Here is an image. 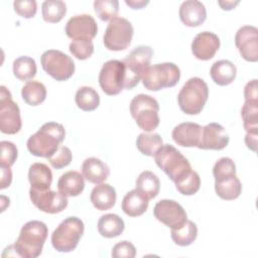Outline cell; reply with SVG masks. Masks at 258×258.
<instances>
[{"mask_svg": "<svg viewBox=\"0 0 258 258\" xmlns=\"http://www.w3.org/2000/svg\"><path fill=\"white\" fill-rule=\"evenodd\" d=\"M64 127L56 122L44 123L27 142L28 151L37 157H50L64 140Z\"/></svg>", "mask_w": 258, "mask_h": 258, "instance_id": "6da1fadb", "label": "cell"}, {"mask_svg": "<svg viewBox=\"0 0 258 258\" xmlns=\"http://www.w3.org/2000/svg\"><path fill=\"white\" fill-rule=\"evenodd\" d=\"M47 234V226L41 221L33 220L24 224L13 244L15 256L22 258L38 257L42 252Z\"/></svg>", "mask_w": 258, "mask_h": 258, "instance_id": "7a4b0ae2", "label": "cell"}, {"mask_svg": "<svg viewBox=\"0 0 258 258\" xmlns=\"http://www.w3.org/2000/svg\"><path fill=\"white\" fill-rule=\"evenodd\" d=\"M209 97L207 83L199 78L188 79L177 95L180 110L187 115H198L204 109Z\"/></svg>", "mask_w": 258, "mask_h": 258, "instance_id": "3957f363", "label": "cell"}, {"mask_svg": "<svg viewBox=\"0 0 258 258\" xmlns=\"http://www.w3.org/2000/svg\"><path fill=\"white\" fill-rule=\"evenodd\" d=\"M156 165L174 182L191 170L189 161L174 146L162 144L154 154Z\"/></svg>", "mask_w": 258, "mask_h": 258, "instance_id": "277c9868", "label": "cell"}, {"mask_svg": "<svg viewBox=\"0 0 258 258\" xmlns=\"http://www.w3.org/2000/svg\"><path fill=\"white\" fill-rule=\"evenodd\" d=\"M180 79V70L173 62H161L149 66L144 71L141 81L145 89L159 91L174 87Z\"/></svg>", "mask_w": 258, "mask_h": 258, "instance_id": "5b68a950", "label": "cell"}, {"mask_svg": "<svg viewBox=\"0 0 258 258\" xmlns=\"http://www.w3.org/2000/svg\"><path fill=\"white\" fill-rule=\"evenodd\" d=\"M159 104L153 97L145 94L136 95L130 103V113L136 124L145 132H151L159 125Z\"/></svg>", "mask_w": 258, "mask_h": 258, "instance_id": "8992f818", "label": "cell"}, {"mask_svg": "<svg viewBox=\"0 0 258 258\" xmlns=\"http://www.w3.org/2000/svg\"><path fill=\"white\" fill-rule=\"evenodd\" d=\"M85 231L84 223L77 217L61 221L51 234V245L58 252H72L79 244Z\"/></svg>", "mask_w": 258, "mask_h": 258, "instance_id": "52a82bcc", "label": "cell"}, {"mask_svg": "<svg viewBox=\"0 0 258 258\" xmlns=\"http://www.w3.org/2000/svg\"><path fill=\"white\" fill-rule=\"evenodd\" d=\"M153 49L148 45H139L129 52L122 60L125 66V90H131L138 85L141 77L150 64Z\"/></svg>", "mask_w": 258, "mask_h": 258, "instance_id": "ba28073f", "label": "cell"}, {"mask_svg": "<svg viewBox=\"0 0 258 258\" xmlns=\"http://www.w3.org/2000/svg\"><path fill=\"white\" fill-rule=\"evenodd\" d=\"M134 29L131 22L123 17H115L112 19L103 36V42L106 48L113 51L126 49L133 37Z\"/></svg>", "mask_w": 258, "mask_h": 258, "instance_id": "9c48e42d", "label": "cell"}, {"mask_svg": "<svg viewBox=\"0 0 258 258\" xmlns=\"http://www.w3.org/2000/svg\"><path fill=\"white\" fill-rule=\"evenodd\" d=\"M43 71L56 81H67L75 73V62L71 56L57 49L45 50L40 56Z\"/></svg>", "mask_w": 258, "mask_h": 258, "instance_id": "30bf717a", "label": "cell"}, {"mask_svg": "<svg viewBox=\"0 0 258 258\" xmlns=\"http://www.w3.org/2000/svg\"><path fill=\"white\" fill-rule=\"evenodd\" d=\"M125 66L123 61L110 59L101 68L99 84L105 94L115 96L125 89Z\"/></svg>", "mask_w": 258, "mask_h": 258, "instance_id": "8fae6325", "label": "cell"}, {"mask_svg": "<svg viewBox=\"0 0 258 258\" xmlns=\"http://www.w3.org/2000/svg\"><path fill=\"white\" fill-rule=\"evenodd\" d=\"M22 126L20 110L12 100L11 93L5 86L0 87V130L4 134H16Z\"/></svg>", "mask_w": 258, "mask_h": 258, "instance_id": "7c38bea8", "label": "cell"}, {"mask_svg": "<svg viewBox=\"0 0 258 258\" xmlns=\"http://www.w3.org/2000/svg\"><path fill=\"white\" fill-rule=\"evenodd\" d=\"M154 217L170 229H178L187 220L184 209L173 200H161L153 208Z\"/></svg>", "mask_w": 258, "mask_h": 258, "instance_id": "4fadbf2b", "label": "cell"}, {"mask_svg": "<svg viewBox=\"0 0 258 258\" xmlns=\"http://www.w3.org/2000/svg\"><path fill=\"white\" fill-rule=\"evenodd\" d=\"M29 197L32 204L40 211L47 214H57L62 212L69 204L68 197L61 192L45 189L37 190L30 188Z\"/></svg>", "mask_w": 258, "mask_h": 258, "instance_id": "5bb4252c", "label": "cell"}, {"mask_svg": "<svg viewBox=\"0 0 258 258\" xmlns=\"http://www.w3.org/2000/svg\"><path fill=\"white\" fill-rule=\"evenodd\" d=\"M66 33L73 40H91L98 32V25L93 16L79 14L71 17L66 24Z\"/></svg>", "mask_w": 258, "mask_h": 258, "instance_id": "9a60e30c", "label": "cell"}, {"mask_svg": "<svg viewBox=\"0 0 258 258\" xmlns=\"http://www.w3.org/2000/svg\"><path fill=\"white\" fill-rule=\"evenodd\" d=\"M235 44L241 56L251 62L258 60V29L253 25L240 27L235 35Z\"/></svg>", "mask_w": 258, "mask_h": 258, "instance_id": "2e32d148", "label": "cell"}, {"mask_svg": "<svg viewBox=\"0 0 258 258\" xmlns=\"http://www.w3.org/2000/svg\"><path fill=\"white\" fill-rule=\"evenodd\" d=\"M229 135L225 128L216 122L207 124L202 128L198 148L204 150H222L229 144Z\"/></svg>", "mask_w": 258, "mask_h": 258, "instance_id": "e0dca14e", "label": "cell"}, {"mask_svg": "<svg viewBox=\"0 0 258 258\" xmlns=\"http://www.w3.org/2000/svg\"><path fill=\"white\" fill-rule=\"evenodd\" d=\"M220 48V38L211 31L198 33L191 42V52L200 60L213 58Z\"/></svg>", "mask_w": 258, "mask_h": 258, "instance_id": "ac0fdd59", "label": "cell"}, {"mask_svg": "<svg viewBox=\"0 0 258 258\" xmlns=\"http://www.w3.org/2000/svg\"><path fill=\"white\" fill-rule=\"evenodd\" d=\"M202 128L198 123L183 122L173 128L171 136L173 141L179 146L197 147L200 142Z\"/></svg>", "mask_w": 258, "mask_h": 258, "instance_id": "d6986e66", "label": "cell"}, {"mask_svg": "<svg viewBox=\"0 0 258 258\" xmlns=\"http://www.w3.org/2000/svg\"><path fill=\"white\" fill-rule=\"evenodd\" d=\"M179 18L188 27H197L203 24L207 18L205 5L198 0H186L179 6Z\"/></svg>", "mask_w": 258, "mask_h": 258, "instance_id": "ffe728a7", "label": "cell"}, {"mask_svg": "<svg viewBox=\"0 0 258 258\" xmlns=\"http://www.w3.org/2000/svg\"><path fill=\"white\" fill-rule=\"evenodd\" d=\"M82 174L89 182L99 184L109 177L110 169L101 159L88 157L82 163Z\"/></svg>", "mask_w": 258, "mask_h": 258, "instance_id": "44dd1931", "label": "cell"}, {"mask_svg": "<svg viewBox=\"0 0 258 258\" xmlns=\"http://www.w3.org/2000/svg\"><path fill=\"white\" fill-rule=\"evenodd\" d=\"M81 172L70 170L60 175L57 180L58 191L66 197H77L85 188V179Z\"/></svg>", "mask_w": 258, "mask_h": 258, "instance_id": "7402d4cb", "label": "cell"}, {"mask_svg": "<svg viewBox=\"0 0 258 258\" xmlns=\"http://www.w3.org/2000/svg\"><path fill=\"white\" fill-rule=\"evenodd\" d=\"M90 200L97 210H110L114 207L117 200L116 190L108 183H99L92 189Z\"/></svg>", "mask_w": 258, "mask_h": 258, "instance_id": "603a6c76", "label": "cell"}, {"mask_svg": "<svg viewBox=\"0 0 258 258\" xmlns=\"http://www.w3.org/2000/svg\"><path fill=\"white\" fill-rule=\"evenodd\" d=\"M28 180L31 185L30 188L37 190L49 189L52 182V172L46 164L35 162L28 169Z\"/></svg>", "mask_w": 258, "mask_h": 258, "instance_id": "cb8c5ba5", "label": "cell"}, {"mask_svg": "<svg viewBox=\"0 0 258 258\" xmlns=\"http://www.w3.org/2000/svg\"><path fill=\"white\" fill-rule=\"evenodd\" d=\"M149 205V200L138 189L128 191L122 201V210L129 217H139L143 215Z\"/></svg>", "mask_w": 258, "mask_h": 258, "instance_id": "d4e9b609", "label": "cell"}, {"mask_svg": "<svg viewBox=\"0 0 258 258\" xmlns=\"http://www.w3.org/2000/svg\"><path fill=\"white\" fill-rule=\"evenodd\" d=\"M210 75L217 85L227 86L234 82L237 75V69L231 60L221 59L212 64Z\"/></svg>", "mask_w": 258, "mask_h": 258, "instance_id": "484cf974", "label": "cell"}, {"mask_svg": "<svg viewBox=\"0 0 258 258\" xmlns=\"http://www.w3.org/2000/svg\"><path fill=\"white\" fill-rule=\"evenodd\" d=\"M124 221L116 214L103 215L98 221V231L105 238H115L124 231Z\"/></svg>", "mask_w": 258, "mask_h": 258, "instance_id": "4316f807", "label": "cell"}, {"mask_svg": "<svg viewBox=\"0 0 258 258\" xmlns=\"http://www.w3.org/2000/svg\"><path fill=\"white\" fill-rule=\"evenodd\" d=\"M216 194L223 200L233 201L242 191V184L237 175L215 180Z\"/></svg>", "mask_w": 258, "mask_h": 258, "instance_id": "83f0119b", "label": "cell"}, {"mask_svg": "<svg viewBox=\"0 0 258 258\" xmlns=\"http://www.w3.org/2000/svg\"><path fill=\"white\" fill-rule=\"evenodd\" d=\"M136 189H138L148 200L154 199L160 189V181L155 173L149 170L142 171L136 179Z\"/></svg>", "mask_w": 258, "mask_h": 258, "instance_id": "f1b7e54d", "label": "cell"}, {"mask_svg": "<svg viewBox=\"0 0 258 258\" xmlns=\"http://www.w3.org/2000/svg\"><path fill=\"white\" fill-rule=\"evenodd\" d=\"M21 96L27 105L37 106L45 100L46 88L38 81H28L21 89Z\"/></svg>", "mask_w": 258, "mask_h": 258, "instance_id": "f546056e", "label": "cell"}, {"mask_svg": "<svg viewBox=\"0 0 258 258\" xmlns=\"http://www.w3.org/2000/svg\"><path fill=\"white\" fill-rule=\"evenodd\" d=\"M75 102L83 111H94L100 105V96L92 87L84 86L78 89L75 96Z\"/></svg>", "mask_w": 258, "mask_h": 258, "instance_id": "4dcf8cb0", "label": "cell"}, {"mask_svg": "<svg viewBox=\"0 0 258 258\" xmlns=\"http://www.w3.org/2000/svg\"><path fill=\"white\" fill-rule=\"evenodd\" d=\"M170 236L176 245L181 247L188 246L198 237V227L192 221L186 220L178 229H171Z\"/></svg>", "mask_w": 258, "mask_h": 258, "instance_id": "1f68e13d", "label": "cell"}, {"mask_svg": "<svg viewBox=\"0 0 258 258\" xmlns=\"http://www.w3.org/2000/svg\"><path fill=\"white\" fill-rule=\"evenodd\" d=\"M13 74L19 81H28L34 78L36 75V62L35 60L27 55L17 57L13 61L12 66Z\"/></svg>", "mask_w": 258, "mask_h": 258, "instance_id": "d6a6232c", "label": "cell"}, {"mask_svg": "<svg viewBox=\"0 0 258 258\" xmlns=\"http://www.w3.org/2000/svg\"><path fill=\"white\" fill-rule=\"evenodd\" d=\"M163 144L162 138L158 133H140L136 139L137 149L146 156H154L157 149Z\"/></svg>", "mask_w": 258, "mask_h": 258, "instance_id": "836d02e7", "label": "cell"}, {"mask_svg": "<svg viewBox=\"0 0 258 258\" xmlns=\"http://www.w3.org/2000/svg\"><path fill=\"white\" fill-rule=\"evenodd\" d=\"M67 13V5L61 0H46L41 5V14L44 21L59 22Z\"/></svg>", "mask_w": 258, "mask_h": 258, "instance_id": "e575fe53", "label": "cell"}, {"mask_svg": "<svg viewBox=\"0 0 258 258\" xmlns=\"http://www.w3.org/2000/svg\"><path fill=\"white\" fill-rule=\"evenodd\" d=\"M241 116L246 132L258 134V101H245Z\"/></svg>", "mask_w": 258, "mask_h": 258, "instance_id": "d590c367", "label": "cell"}, {"mask_svg": "<svg viewBox=\"0 0 258 258\" xmlns=\"http://www.w3.org/2000/svg\"><path fill=\"white\" fill-rule=\"evenodd\" d=\"M176 189L183 196L195 195L201 186V177L195 170L188 171L185 175L174 181Z\"/></svg>", "mask_w": 258, "mask_h": 258, "instance_id": "8d00e7d4", "label": "cell"}, {"mask_svg": "<svg viewBox=\"0 0 258 258\" xmlns=\"http://www.w3.org/2000/svg\"><path fill=\"white\" fill-rule=\"evenodd\" d=\"M94 10L101 20L111 21L117 17L119 2L117 0H96L94 2Z\"/></svg>", "mask_w": 258, "mask_h": 258, "instance_id": "74e56055", "label": "cell"}, {"mask_svg": "<svg viewBox=\"0 0 258 258\" xmlns=\"http://www.w3.org/2000/svg\"><path fill=\"white\" fill-rule=\"evenodd\" d=\"M213 175L215 180L236 175V165L233 159L230 157L218 159L213 167Z\"/></svg>", "mask_w": 258, "mask_h": 258, "instance_id": "f35d334b", "label": "cell"}, {"mask_svg": "<svg viewBox=\"0 0 258 258\" xmlns=\"http://www.w3.org/2000/svg\"><path fill=\"white\" fill-rule=\"evenodd\" d=\"M69 49L76 58L84 60L93 54L94 44L91 40H72Z\"/></svg>", "mask_w": 258, "mask_h": 258, "instance_id": "ab89813d", "label": "cell"}, {"mask_svg": "<svg viewBox=\"0 0 258 258\" xmlns=\"http://www.w3.org/2000/svg\"><path fill=\"white\" fill-rule=\"evenodd\" d=\"M47 159L53 168L60 169L68 166L71 163L73 159V153L69 147L62 145L59 146V148Z\"/></svg>", "mask_w": 258, "mask_h": 258, "instance_id": "60d3db41", "label": "cell"}, {"mask_svg": "<svg viewBox=\"0 0 258 258\" xmlns=\"http://www.w3.org/2000/svg\"><path fill=\"white\" fill-rule=\"evenodd\" d=\"M1 156H0V163L1 166L11 167L17 158V148L16 146L10 141H1Z\"/></svg>", "mask_w": 258, "mask_h": 258, "instance_id": "b9f144b4", "label": "cell"}, {"mask_svg": "<svg viewBox=\"0 0 258 258\" xmlns=\"http://www.w3.org/2000/svg\"><path fill=\"white\" fill-rule=\"evenodd\" d=\"M13 7L14 11L23 18H32L37 10V4L34 0H15Z\"/></svg>", "mask_w": 258, "mask_h": 258, "instance_id": "7bdbcfd3", "label": "cell"}, {"mask_svg": "<svg viewBox=\"0 0 258 258\" xmlns=\"http://www.w3.org/2000/svg\"><path fill=\"white\" fill-rule=\"evenodd\" d=\"M111 255L114 258H134L136 255V249L131 242L121 241L114 245Z\"/></svg>", "mask_w": 258, "mask_h": 258, "instance_id": "ee69618b", "label": "cell"}, {"mask_svg": "<svg viewBox=\"0 0 258 258\" xmlns=\"http://www.w3.org/2000/svg\"><path fill=\"white\" fill-rule=\"evenodd\" d=\"M245 101H258V89L257 80L253 79L249 81L244 88Z\"/></svg>", "mask_w": 258, "mask_h": 258, "instance_id": "f6af8a7d", "label": "cell"}, {"mask_svg": "<svg viewBox=\"0 0 258 258\" xmlns=\"http://www.w3.org/2000/svg\"><path fill=\"white\" fill-rule=\"evenodd\" d=\"M12 181V171L10 167L1 166V181H0V188L4 189L10 185Z\"/></svg>", "mask_w": 258, "mask_h": 258, "instance_id": "bcb514c9", "label": "cell"}, {"mask_svg": "<svg viewBox=\"0 0 258 258\" xmlns=\"http://www.w3.org/2000/svg\"><path fill=\"white\" fill-rule=\"evenodd\" d=\"M257 135L256 133H246L245 136V143L252 151H256L257 149Z\"/></svg>", "mask_w": 258, "mask_h": 258, "instance_id": "7dc6e473", "label": "cell"}, {"mask_svg": "<svg viewBox=\"0 0 258 258\" xmlns=\"http://www.w3.org/2000/svg\"><path fill=\"white\" fill-rule=\"evenodd\" d=\"M125 3L132 9H141L144 6H146L149 3V1L148 0H125Z\"/></svg>", "mask_w": 258, "mask_h": 258, "instance_id": "c3c4849f", "label": "cell"}, {"mask_svg": "<svg viewBox=\"0 0 258 258\" xmlns=\"http://www.w3.org/2000/svg\"><path fill=\"white\" fill-rule=\"evenodd\" d=\"M239 0H236V1H218V4L220 5V7L223 9V10H232L236 5L239 4Z\"/></svg>", "mask_w": 258, "mask_h": 258, "instance_id": "681fc988", "label": "cell"}]
</instances>
